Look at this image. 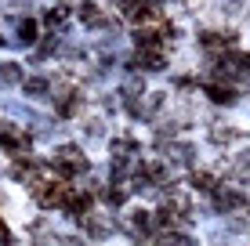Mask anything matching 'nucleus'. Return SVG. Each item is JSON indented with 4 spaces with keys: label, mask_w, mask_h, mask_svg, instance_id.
<instances>
[{
    "label": "nucleus",
    "mask_w": 250,
    "mask_h": 246,
    "mask_svg": "<svg viewBox=\"0 0 250 246\" xmlns=\"http://www.w3.org/2000/svg\"><path fill=\"white\" fill-rule=\"evenodd\" d=\"M55 170L62 174V177H73V174L87 170V156H80V149L65 145V149H58V152H55Z\"/></svg>",
    "instance_id": "obj_1"
},
{
    "label": "nucleus",
    "mask_w": 250,
    "mask_h": 246,
    "mask_svg": "<svg viewBox=\"0 0 250 246\" xmlns=\"http://www.w3.org/2000/svg\"><path fill=\"white\" fill-rule=\"evenodd\" d=\"M0 145H4L7 152H19V156H22V152L29 149V138H25L22 131H11V127H4V131H0Z\"/></svg>",
    "instance_id": "obj_2"
},
{
    "label": "nucleus",
    "mask_w": 250,
    "mask_h": 246,
    "mask_svg": "<svg viewBox=\"0 0 250 246\" xmlns=\"http://www.w3.org/2000/svg\"><path fill=\"white\" fill-rule=\"evenodd\" d=\"M221 69H225V76H247L250 73V55H236V51H229L225 62H221Z\"/></svg>",
    "instance_id": "obj_3"
},
{
    "label": "nucleus",
    "mask_w": 250,
    "mask_h": 246,
    "mask_svg": "<svg viewBox=\"0 0 250 246\" xmlns=\"http://www.w3.org/2000/svg\"><path fill=\"white\" fill-rule=\"evenodd\" d=\"M127 15H131V22H149L152 15H156V0H131V4H127Z\"/></svg>",
    "instance_id": "obj_4"
},
{
    "label": "nucleus",
    "mask_w": 250,
    "mask_h": 246,
    "mask_svg": "<svg viewBox=\"0 0 250 246\" xmlns=\"http://www.w3.org/2000/svg\"><path fill=\"white\" fill-rule=\"evenodd\" d=\"M80 19L87 22L91 29H105V25H109V19L102 15V7H98V4H80Z\"/></svg>",
    "instance_id": "obj_5"
},
{
    "label": "nucleus",
    "mask_w": 250,
    "mask_h": 246,
    "mask_svg": "<svg viewBox=\"0 0 250 246\" xmlns=\"http://www.w3.org/2000/svg\"><path fill=\"white\" fill-rule=\"evenodd\" d=\"M163 51L160 47H145V51H138V65H145V69H163Z\"/></svg>",
    "instance_id": "obj_6"
},
{
    "label": "nucleus",
    "mask_w": 250,
    "mask_h": 246,
    "mask_svg": "<svg viewBox=\"0 0 250 246\" xmlns=\"http://www.w3.org/2000/svg\"><path fill=\"white\" fill-rule=\"evenodd\" d=\"M207 98L218 101V105H232V101H236V91H232V87H221V83H207Z\"/></svg>",
    "instance_id": "obj_7"
},
{
    "label": "nucleus",
    "mask_w": 250,
    "mask_h": 246,
    "mask_svg": "<svg viewBox=\"0 0 250 246\" xmlns=\"http://www.w3.org/2000/svg\"><path fill=\"white\" fill-rule=\"evenodd\" d=\"M200 44L203 47H232V33H203V37H200Z\"/></svg>",
    "instance_id": "obj_8"
},
{
    "label": "nucleus",
    "mask_w": 250,
    "mask_h": 246,
    "mask_svg": "<svg viewBox=\"0 0 250 246\" xmlns=\"http://www.w3.org/2000/svg\"><path fill=\"white\" fill-rule=\"evenodd\" d=\"M214 203H218L221 210H232V207H243V196H239V192H218V196H214Z\"/></svg>",
    "instance_id": "obj_9"
},
{
    "label": "nucleus",
    "mask_w": 250,
    "mask_h": 246,
    "mask_svg": "<svg viewBox=\"0 0 250 246\" xmlns=\"http://www.w3.org/2000/svg\"><path fill=\"white\" fill-rule=\"evenodd\" d=\"M19 80H22V73H19V65H15V62L0 65V83H19Z\"/></svg>",
    "instance_id": "obj_10"
},
{
    "label": "nucleus",
    "mask_w": 250,
    "mask_h": 246,
    "mask_svg": "<svg viewBox=\"0 0 250 246\" xmlns=\"http://www.w3.org/2000/svg\"><path fill=\"white\" fill-rule=\"evenodd\" d=\"M19 37H22V44H33V37H37V25H33V22H19Z\"/></svg>",
    "instance_id": "obj_11"
},
{
    "label": "nucleus",
    "mask_w": 250,
    "mask_h": 246,
    "mask_svg": "<svg viewBox=\"0 0 250 246\" xmlns=\"http://www.w3.org/2000/svg\"><path fill=\"white\" fill-rule=\"evenodd\" d=\"M156 246H192V239H185V235H163Z\"/></svg>",
    "instance_id": "obj_12"
},
{
    "label": "nucleus",
    "mask_w": 250,
    "mask_h": 246,
    "mask_svg": "<svg viewBox=\"0 0 250 246\" xmlns=\"http://www.w3.org/2000/svg\"><path fill=\"white\" fill-rule=\"evenodd\" d=\"M192 185H196V189H203V192H210L214 189V177L210 174H192Z\"/></svg>",
    "instance_id": "obj_13"
},
{
    "label": "nucleus",
    "mask_w": 250,
    "mask_h": 246,
    "mask_svg": "<svg viewBox=\"0 0 250 246\" xmlns=\"http://www.w3.org/2000/svg\"><path fill=\"white\" fill-rule=\"evenodd\" d=\"M25 91H29V95H44V91H47V80H25Z\"/></svg>",
    "instance_id": "obj_14"
}]
</instances>
